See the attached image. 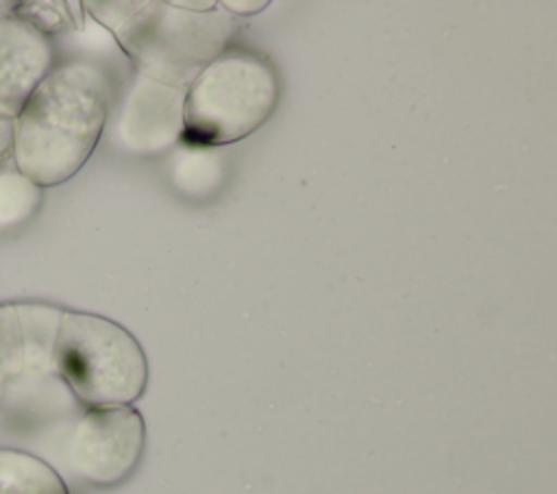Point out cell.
Masks as SVG:
<instances>
[{
    "label": "cell",
    "instance_id": "52a82bcc",
    "mask_svg": "<svg viewBox=\"0 0 557 494\" xmlns=\"http://www.w3.org/2000/svg\"><path fill=\"white\" fill-rule=\"evenodd\" d=\"M63 309L48 302H0V403L20 376L54 374L52 350Z\"/></svg>",
    "mask_w": 557,
    "mask_h": 494
},
{
    "label": "cell",
    "instance_id": "6da1fadb",
    "mask_svg": "<svg viewBox=\"0 0 557 494\" xmlns=\"http://www.w3.org/2000/svg\"><path fill=\"white\" fill-rule=\"evenodd\" d=\"M109 111L111 87L100 65L57 63L13 118V168L41 189L70 181L96 150Z\"/></svg>",
    "mask_w": 557,
    "mask_h": 494
},
{
    "label": "cell",
    "instance_id": "5b68a950",
    "mask_svg": "<svg viewBox=\"0 0 557 494\" xmlns=\"http://www.w3.org/2000/svg\"><path fill=\"white\" fill-rule=\"evenodd\" d=\"M146 424L133 405L87 409L65 442L67 468L85 483L111 487L122 483L139 464Z\"/></svg>",
    "mask_w": 557,
    "mask_h": 494
},
{
    "label": "cell",
    "instance_id": "4fadbf2b",
    "mask_svg": "<svg viewBox=\"0 0 557 494\" xmlns=\"http://www.w3.org/2000/svg\"><path fill=\"white\" fill-rule=\"evenodd\" d=\"M268 4H270L268 0H224V2H218V7L226 13H231L233 17L255 15V13L263 11Z\"/></svg>",
    "mask_w": 557,
    "mask_h": 494
},
{
    "label": "cell",
    "instance_id": "3957f363",
    "mask_svg": "<svg viewBox=\"0 0 557 494\" xmlns=\"http://www.w3.org/2000/svg\"><path fill=\"white\" fill-rule=\"evenodd\" d=\"M281 98L272 61L250 48L228 46L185 89L183 141L235 144L268 122Z\"/></svg>",
    "mask_w": 557,
    "mask_h": 494
},
{
    "label": "cell",
    "instance_id": "7a4b0ae2",
    "mask_svg": "<svg viewBox=\"0 0 557 494\" xmlns=\"http://www.w3.org/2000/svg\"><path fill=\"white\" fill-rule=\"evenodd\" d=\"M83 9L107 28L137 72L187 89L242 30V20L222 11H189L176 0H91Z\"/></svg>",
    "mask_w": 557,
    "mask_h": 494
},
{
    "label": "cell",
    "instance_id": "30bf717a",
    "mask_svg": "<svg viewBox=\"0 0 557 494\" xmlns=\"http://www.w3.org/2000/svg\"><path fill=\"white\" fill-rule=\"evenodd\" d=\"M0 494H70L61 474L41 457L0 446Z\"/></svg>",
    "mask_w": 557,
    "mask_h": 494
},
{
    "label": "cell",
    "instance_id": "7c38bea8",
    "mask_svg": "<svg viewBox=\"0 0 557 494\" xmlns=\"http://www.w3.org/2000/svg\"><path fill=\"white\" fill-rule=\"evenodd\" d=\"M13 15L33 24L39 33L50 37L52 33L83 28V2H13L9 4Z\"/></svg>",
    "mask_w": 557,
    "mask_h": 494
},
{
    "label": "cell",
    "instance_id": "5bb4252c",
    "mask_svg": "<svg viewBox=\"0 0 557 494\" xmlns=\"http://www.w3.org/2000/svg\"><path fill=\"white\" fill-rule=\"evenodd\" d=\"M13 155V120L0 115V168Z\"/></svg>",
    "mask_w": 557,
    "mask_h": 494
},
{
    "label": "cell",
    "instance_id": "9c48e42d",
    "mask_svg": "<svg viewBox=\"0 0 557 494\" xmlns=\"http://www.w3.org/2000/svg\"><path fill=\"white\" fill-rule=\"evenodd\" d=\"M168 178L189 200L211 198L226 178V155L213 146L181 141L168 159Z\"/></svg>",
    "mask_w": 557,
    "mask_h": 494
},
{
    "label": "cell",
    "instance_id": "8992f818",
    "mask_svg": "<svg viewBox=\"0 0 557 494\" xmlns=\"http://www.w3.org/2000/svg\"><path fill=\"white\" fill-rule=\"evenodd\" d=\"M185 89L159 83L139 72L109 111L111 144L135 157H157L183 141Z\"/></svg>",
    "mask_w": 557,
    "mask_h": 494
},
{
    "label": "cell",
    "instance_id": "277c9868",
    "mask_svg": "<svg viewBox=\"0 0 557 494\" xmlns=\"http://www.w3.org/2000/svg\"><path fill=\"white\" fill-rule=\"evenodd\" d=\"M54 374L87 409L133 405L146 390L148 361L135 335L111 318L63 309Z\"/></svg>",
    "mask_w": 557,
    "mask_h": 494
},
{
    "label": "cell",
    "instance_id": "8fae6325",
    "mask_svg": "<svg viewBox=\"0 0 557 494\" xmlns=\"http://www.w3.org/2000/svg\"><path fill=\"white\" fill-rule=\"evenodd\" d=\"M44 189L15 168L0 170V231L28 222L41 207Z\"/></svg>",
    "mask_w": 557,
    "mask_h": 494
},
{
    "label": "cell",
    "instance_id": "ba28073f",
    "mask_svg": "<svg viewBox=\"0 0 557 494\" xmlns=\"http://www.w3.org/2000/svg\"><path fill=\"white\" fill-rule=\"evenodd\" d=\"M50 37L17 15H0V115L15 118L54 67Z\"/></svg>",
    "mask_w": 557,
    "mask_h": 494
}]
</instances>
